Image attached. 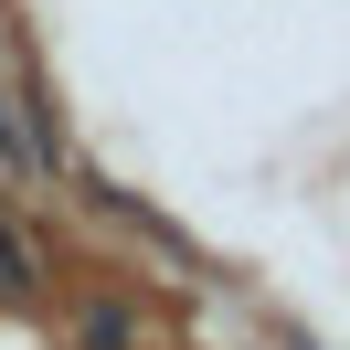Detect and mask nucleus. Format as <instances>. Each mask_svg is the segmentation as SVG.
<instances>
[{
	"mask_svg": "<svg viewBox=\"0 0 350 350\" xmlns=\"http://www.w3.org/2000/svg\"><path fill=\"white\" fill-rule=\"evenodd\" d=\"M0 159H11V170H22V180H43V170H53V149H43V128H32L22 107H0Z\"/></svg>",
	"mask_w": 350,
	"mask_h": 350,
	"instance_id": "nucleus-2",
	"label": "nucleus"
},
{
	"mask_svg": "<svg viewBox=\"0 0 350 350\" xmlns=\"http://www.w3.org/2000/svg\"><path fill=\"white\" fill-rule=\"evenodd\" d=\"M75 350H138V308L128 297H85L75 308Z\"/></svg>",
	"mask_w": 350,
	"mask_h": 350,
	"instance_id": "nucleus-1",
	"label": "nucleus"
},
{
	"mask_svg": "<svg viewBox=\"0 0 350 350\" xmlns=\"http://www.w3.org/2000/svg\"><path fill=\"white\" fill-rule=\"evenodd\" d=\"M32 276H43V255H32V234H22V223L0 213V297H22Z\"/></svg>",
	"mask_w": 350,
	"mask_h": 350,
	"instance_id": "nucleus-3",
	"label": "nucleus"
}]
</instances>
